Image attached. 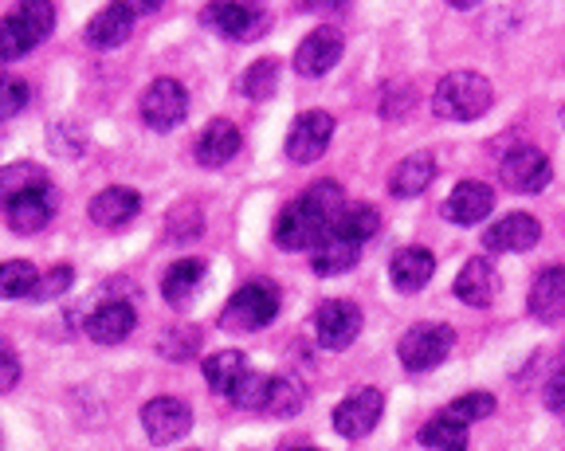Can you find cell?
Segmentation results:
<instances>
[{"label": "cell", "instance_id": "33", "mask_svg": "<svg viewBox=\"0 0 565 451\" xmlns=\"http://www.w3.org/2000/svg\"><path fill=\"white\" fill-rule=\"evenodd\" d=\"M275 83H279V63L275 60H259L252 63L244 72V79H239V90H244L247 98H271L275 95Z\"/></svg>", "mask_w": 565, "mask_h": 451}, {"label": "cell", "instance_id": "40", "mask_svg": "<svg viewBox=\"0 0 565 451\" xmlns=\"http://www.w3.org/2000/svg\"><path fill=\"white\" fill-rule=\"evenodd\" d=\"M546 408L550 412H562V369H554V377L546 385Z\"/></svg>", "mask_w": 565, "mask_h": 451}, {"label": "cell", "instance_id": "8", "mask_svg": "<svg viewBox=\"0 0 565 451\" xmlns=\"http://www.w3.org/2000/svg\"><path fill=\"white\" fill-rule=\"evenodd\" d=\"M362 334V310L350 299H330L315 314V342L322 350H345L353 337Z\"/></svg>", "mask_w": 565, "mask_h": 451}, {"label": "cell", "instance_id": "32", "mask_svg": "<svg viewBox=\"0 0 565 451\" xmlns=\"http://www.w3.org/2000/svg\"><path fill=\"white\" fill-rule=\"evenodd\" d=\"M35 279H40V271H35L28 259L0 264V299H32Z\"/></svg>", "mask_w": 565, "mask_h": 451}, {"label": "cell", "instance_id": "41", "mask_svg": "<svg viewBox=\"0 0 565 451\" xmlns=\"http://www.w3.org/2000/svg\"><path fill=\"white\" fill-rule=\"evenodd\" d=\"M307 12H345V4H302Z\"/></svg>", "mask_w": 565, "mask_h": 451}, {"label": "cell", "instance_id": "26", "mask_svg": "<svg viewBox=\"0 0 565 451\" xmlns=\"http://www.w3.org/2000/svg\"><path fill=\"white\" fill-rule=\"evenodd\" d=\"M377 228H381V216L370 204H342V213L330 221V236L345 239L353 248H362L365 239L377 236Z\"/></svg>", "mask_w": 565, "mask_h": 451}, {"label": "cell", "instance_id": "20", "mask_svg": "<svg viewBox=\"0 0 565 451\" xmlns=\"http://www.w3.org/2000/svg\"><path fill=\"white\" fill-rule=\"evenodd\" d=\"M4 216H9V228L20 232V236L44 232L47 224H52V216H55V193H52V185L40 189V193L20 196V201H12L9 208H4Z\"/></svg>", "mask_w": 565, "mask_h": 451}, {"label": "cell", "instance_id": "14", "mask_svg": "<svg viewBox=\"0 0 565 451\" xmlns=\"http://www.w3.org/2000/svg\"><path fill=\"white\" fill-rule=\"evenodd\" d=\"M239 146H244V133L236 130V122L216 118V122H209L201 130V138H196V146H193V158L201 161L204 169H221L236 158Z\"/></svg>", "mask_w": 565, "mask_h": 451}, {"label": "cell", "instance_id": "42", "mask_svg": "<svg viewBox=\"0 0 565 451\" xmlns=\"http://www.w3.org/2000/svg\"><path fill=\"white\" fill-rule=\"evenodd\" d=\"M295 451H318V448H295Z\"/></svg>", "mask_w": 565, "mask_h": 451}, {"label": "cell", "instance_id": "23", "mask_svg": "<svg viewBox=\"0 0 565 451\" xmlns=\"http://www.w3.org/2000/svg\"><path fill=\"white\" fill-rule=\"evenodd\" d=\"M134 32V12L130 4H106L103 12H95V20L87 24V40L103 52H115L130 40Z\"/></svg>", "mask_w": 565, "mask_h": 451}, {"label": "cell", "instance_id": "16", "mask_svg": "<svg viewBox=\"0 0 565 451\" xmlns=\"http://www.w3.org/2000/svg\"><path fill=\"white\" fill-rule=\"evenodd\" d=\"M451 291H456L459 302L483 310V307H491L494 294H499V271H494L491 259H468V264L459 267Z\"/></svg>", "mask_w": 565, "mask_h": 451}, {"label": "cell", "instance_id": "24", "mask_svg": "<svg viewBox=\"0 0 565 451\" xmlns=\"http://www.w3.org/2000/svg\"><path fill=\"white\" fill-rule=\"evenodd\" d=\"M433 178H436L433 153H408V158L397 161L393 173H388V193L408 201V196H420L424 189L433 185Z\"/></svg>", "mask_w": 565, "mask_h": 451}, {"label": "cell", "instance_id": "19", "mask_svg": "<svg viewBox=\"0 0 565 451\" xmlns=\"http://www.w3.org/2000/svg\"><path fill=\"white\" fill-rule=\"evenodd\" d=\"M530 314L546 326L565 319V267H546L530 287Z\"/></svg>", "mask_w": 565, "mask_h": 451}, {"label": "cell", "instance_id": "11", "mask_svg": "<svg viewBox=\"0 0 565 451\" xmlns=\"http://www.w3.org/2000/svg\"><path fill=\"white\" fill-rule=\"evenodd\" d=\"M141 428L153 443H173L193 428V408L181 397H158L141 408Z\"/></svg>", "mask_w": 565, "mask_h": 451}, {"label": "cell", "instance_id": "28", "mask_svg": "<svg viewBox=\"0 0 565 451\" xmlns=\"http://www.w3.org/2000/svg\"><path fill=\"white\" fill-rule=\"evenodd\" d=\"M204 283V259H177L173 267L161 279V294H166L169 307H189L196 291Z\"/></svg>", "mask_w": 565, "mask_h": 451}, {"label": "cell", "instance_id": "22", "mask_svg": "<svg viewBox=\"0 0 565 451\" xmlns=\"http://www.w3.org/2000/svg\"><path fill=\"white\" fill-rule=\"evenodd\" d=\"M433 271H436V259L433 251L424 248H401L397 256L388 259V279H393V287L401 294H416L420 287H428Z\"/></svg>", "mask_w": 565, "mask_h": 451}, {"label": "cell", "instance_id": "36", "mask_svg": "<svg viewBox=\"0 0 565 451\" xmlns=\"http://www.w3.org/2000/svg\"><path fill=\"white\" fill-rule=\"evenodd\" d=\"M28 83L17 79V75H0V122H9V118H17L20 110L28 107Z\"/></svg>", "mask_w": 565, "mask_h": 451}, {"label": "cell", "instance_id": "7", "mask_svg": "<svg viewBox=\"0 0 565 451\" xmlns=\"http://www.w3.org/2000/svg\"><path fill=\"white\" fill-rule=\"evenodd\" d=\"M185 115H189V95L177 79L150 83L146 95H141V122L150 126V130L158 133L173 130V126L185 122Z\"/></svg>", "mask_w": 565, "mask_h": 451}, {"label": "cell", "instance_id": "1", "mask_svg": "<svg viewBox=\"0 0 565 451\" xmlns=\"http://www.w3.org/2000/svg\"><path fill=\"white\" fill-rule=\"evenodd\" d=\"M345 193L338 181H318L299 201H291L275 221V248L282 251H310L330 232V221L342 213Z\"/></svg>", "mask_w": 565, "mask_h": 451}, {"label": "cell", "instance_id": "4", "mask_svg": "<svg viewBox=\"0 0 565 451\" xmlns=\"http://www.w3.org/2000/svg\"><path fill=\"white\" fill-rule=\"evenodd\" d=\"M279 314V291L264 279L239 287L221 310V326L236 330V334H252V330H264L267 322Z\"/></svg>", "mask_w": 565, "mask_h": 451}, {"label": "cell", "instance_id": "21", "mask_svg": "<svg viewBox=\"0 0 565 451\" xmlns=\"http://www.w3.org/2000/svg\"><path fill=\"white\" fill-rule=\"evenodd\" d=\"M138 208H141V196L134 193V189H122V185H115V189H103V193L90 201V221L98 224V228H126V224L138 216Z\"/></svg>", "mask_w": 565, "mask_h": 451}, {"label": "cell", "instance_id": "38", "mask_svg": "<svg viewBox=\"0 0 565 451\" xmlns=\"http://www.w3.org/2000/svg\"><path fill=\"white\" fill-rule=\"evenodd\" d=\"M71 279H75V271H71V267H52V271H40L32 299H44V302L47 299H60V294L71 287Z\"/></svg>", "mask_w": 565, "mask_h": 451}, {"label": "cell", "instance_id": "37", "mask_svg": "<svg viewBox=\"0 0 565 451\" xmlns=\"http://www.w3.org/2000/svg\"><path fill=\"white\" fill-rule=\"evenodd\" d=\"M201 350V330L196 326H181V330H169L166 342H161V354L173 357V362H185L189 354H196Z\"/></svg>", "mask_w": 565, "mask_h": 451}, {"label": "cell", "instance_id": "34", "mask_svg": "<svg viewBox=\"0 0 565 451\" xmlns=\"http://www.w3.org/2000/svg\"><path fill=\"white\" fill-rule=\"evenodd\" d=\"M494 412V397L491 393H463V397H456L448 405V420H459V425L468 428V425H476V420H483V416H491Z\"/></svg>", "mask_w": 565, "mask_h": 451}, {"label": "cell", "instance_id": "13", "mask_svg": "<svg viewBox=\"0 0 565 451\" xmlns=\"http://www.w3.org/2000/svg\"><path fill=\"white\" fill-rule=\"evenodd\" d=\"M338 60H342V32H338V28H315L299 44V52H295V72L307 75V79H318V75H327Z\"/></svg>", "mask_w": 565, "mask_h": 451}, {"label": "cell", "instance_id": "5", "mask_svg": "<svg viewBox=\"0 0 565 451\" xmlns=\"http://www.w3.org/2000/svg\"><path fill=\"white\" fill-rule=\"evenodd\" d=\"M451 326H440V322H416L405 337L397 342V357L408 373H428L451 354Z\"/></svg>", "mask_w": 565, "mask_h": 451}, {"label": "cell", "instance_id": "10", "mask_svg": "<svg viewBox=\"0 0 565 451\" xmlns=\"http://www.w3.org/2000/svg\"><path fill=\"white\" fill-rule=\"evenodd\" d=\"M381 412H385V393L381 389H358L334 408V428L345 440H362L377 428Z\"/></svg>", "mask_w": 565, "mask_h": 451}, {"label": "cell", "instance_id": "30", "mask_svg": "<svg viewBox=\"0 0 565 451\" xmlns=\"http://www.w3.org/2000/svg\"><path fill=\"white\" fill-rule=\"evenodd\" d=\"M307 405V389L295 373H279V377H267V397H264V412L271 416H295Z\"/></svg>", "mask_w": 565, "mask_h": 451}, {"label": "cell", "instance_id": "27", "mask_svg": "<svg viewBox=\"0 0 565 451\" xmlns=\"http://www.w3.org/2000/svg\"><path fill=\"white\" fill-rule=\"evenodd\" d=\"M47 189L44 165H32V161H12V165L0 169V208H9L12 201L28 193H40Z\"/></svg>", "mask_w": 565, "mask_h": 451}, {"label": "cell", "instance_id": "39", "mask_svg": "<svg viewBox=\"0 0 565 451\" xmlns=\"http://www.w3.org/2000/svg\"><path fill=\"white\" fill-rule=\"evenodd\" d=\"M17 380H20V362H17V354H12L9 345L0 342V393H9Z\"/></svg>", "mask_w": 565, "mask_h": 451}, {"label": "cell", "instance_id": "17", "mask_svg": "<svg viewBox=\"0 0 565 451\" xmlns=\"http://www.w3.org/2000/svg\"><path fill=\"white\" fill-rule=\"evenodd\" d=\"M542 239V224L526 213H511L483 232L487 251H530Z\"/></svg>", "mask_w": 565, "mask_h": 451}, {"label": "cell", "instance_id": "12", "mask_svg": "<svg viewBox=\"0 0 565 451\" xmlns=\"http://www.w3.org/2000/svg\"><path fill=\"white\" fill-rule=\"evenodd\" d=\"M204 20L228 40H259L271 28L267 12L256 9V4H209Z\"/></svg>", "mask_w": 565, "mask_h": 451}, {"label": "cell", "instance_id": "29", "mask_svg": "<svg viewBox=\"0 0 565 451\" xmlns=\"http://www.w3.org/2000/svg\"><path fill=\"white\" fill-rule=\"evenodd\" d=\"M247 373V357L239 350H221V354L204 357V380L216 397H232V389L239 385V377Z\"/></svg>", "mask_w": 565, "mask_h": 451}, {"label": "cell", "instance_id": "18", "mask_svg": "<svg viewBox=\"0 0 565 451\" xmlns=\"http://www.w3.org/2000/svg\"><path fill=\"white\" fill-rule=\"evenodd\" d=\"M134 326H138V314H134L130 302L115 299V302H103V307L95 310L87 319V337L98 345H118L126 342V337L134 334Z\"/></svg>", "mask_w": 565, "mask_h": 451}, {"label": "cell", "instance_id": "6", "mask_svg": "<svg viewBox=\"0 0 565 451\" xmlns=\"http://www.w3.org/2000/svg\"><path fill=\"white\" fill-rule=\"evenodd\" d=\"M499 178L511 193H542L554 178L546 153L534 150V146H511L499 161Z\"/></svg>", "mask_w": 565, "mask_h": 451}, {"label": "cell", "instance_id": "9", "mask_svg": "<svg viewBox=\"0 0 565 451\" xmlns=\"http://www.w3.org/2000/svg\"><path fill=\"white\" fill-rule=\"evenodd\" d=\"M330 138H334V118L327 110H302L295 118L291 133H287V158L295 165H310V161H318L327 153Z\"/></svg>", "mask_w": 565, "mask_h": 451}, {"label": "cell", "instance_id": "2", "mask_svg": "<svg viewBox=\"0 0 565 451\" xmlns=\"http://www.w3.org/2000/svg\"><path fill=\"white\" fill-rule=\"evenodd\" d=\"M494 90L487 83V75L479 72H448L436 83L433 110L436 118H448V122H476L491 110Z\"/></svg>", "mask_w": 565, "mask_h": 451}, {"label": "cell", "instance_id": "31", "mask_svg": "<svg viewBox=\"0 0 565 451\" xmlns=\"http://www.w3.org/2000/svg\"><path fill=\"white\" fill-rule=\"evenodd\" d=\"M420 443L428 451H468V428L448 416H436L420 428Z\"/></svg>", "mask_w": 565, "mask_h": 451}, {"label": "cell", "instance_id": "25", "mask_svg": "<svg viewBox=\"0 0 565 451\" xmlns=\"http://www.w3.org/2000/svg\"><path fill=\"white\" fill-rule=\"evenodd\" d=\"M358 259H362V248H353V244H345V239L338 236H322L310 248V271L322 275V279H330V275H345L358 267Z\"/></svg>", "mask_w": 565, "mask_h": 451}, {"label": "cell", "instance_id": "15", "mask_svg": "<svg viewBox=\"0 0 565 451\" xmlns=\"http://www.w3.org/2000/svg\"><path fill=\"white\" fill-rule=\"evenodd\" d=\"M494 208V193L483 185V181H459L456 189L448 193V201H444L440 213L448 216L451 224H463V228H471V224L487 221Z\"/></svg>", "mask_w": 565, "mask_h": 451}, {"label": "cell", "instance_id": "35", "mask_svg": "<svg viewBox=\"0 0 565 451\" xmlns=\"http://www.w3.org/2000/svg\"><path fill=\"white\" fill-rule=\"evenodd\" d=\"M264 397H267V377L264 373H252L247 369L244 377H239V385L232 389V405L244 408V412H264Z\"/></svg>", "mask_w": 565, "mask_h": 451}, {"label": "cell", "instance_id": "3", "mask_svg": "<svg viewBox=\"0 0 565 451\" xmlns=\"http://www.w3.org/2000/svg\"><path fill=\"white\" fill-rule=\"evenodd\" d=\"M55 28V9L44 0H32V4H20L9 17L0 20V63H17L24 60L32 47H40Z\"/></svg>", "mask_w": 565, "mask_h": 451}]
</instances>
